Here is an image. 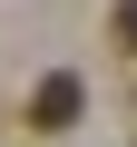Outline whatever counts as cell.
<instances>
[{"label": "cell", "mask_w": 137, "mask_h": 147, "mask_svg": "<svg viewBox=\"0 0 137 147\" xmlns=\"http://www.w3.org/2000/svg\"><path fill=\"white\" fill-rule=\"evenodd\" d=\"M79 108H88V88L59 69V79H39V98H30V127H39V137H59V127H79Z\"/></svg>", "instance_id": "1"}, {"label": "cell", "mask_w": 137, "mask_h": 147, "mask_svg": "<svg viewBox=\"0 0 137 147\" xmlns=\"http://www.w3.org/2000/svg\"><path fill=\"white\" fill-rule=\"evenodd\" d=\"M118 49L137 59V0H118Z\"/></svg>", "instance_id": "2"}]
</instances>
